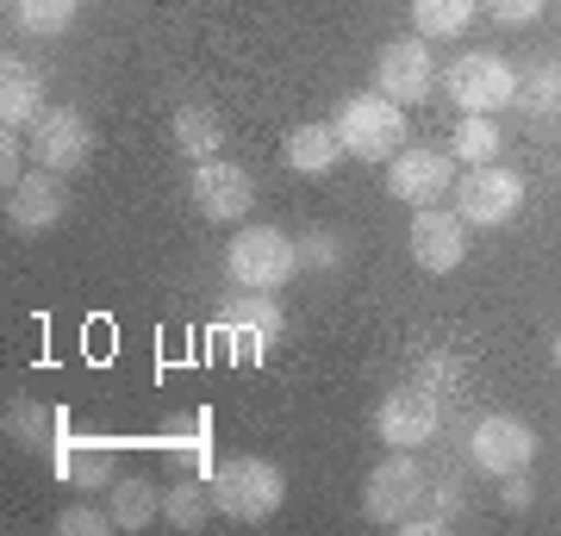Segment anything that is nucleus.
<instances>
[{"label":"nucleus","instance_id":"nucleus-1","mask_svg":"<svg viewBox=\"0 0 561 536\" xmlns=\"http://www.w3.org/2000/svg\"><path fill=\"white\" fill-rule=\"evenodd\" d=\"M300 238H287L275 225H243L238 238L225 243V275L238 281L243 294H275L300 275Z\"/></svg>","mask_w":561,"mask_h":536},{"label":"nucleus","instance_id":"nucleus-2","mask_svg":"<svg viewBox=\"0 0 561 536\" xmlns=\"http://www.w3.org/2000/svg\"><path fill=\"white\" fill-rule=\"evenodd\" d=\"M337 138H343V157H356V162H393L405 150V106L400 100H387L381 88L375 94H343L337 106Z\"/></svg>","mask_w":561,"mask_h":536},{"label":"nucleus","instance_id":"nucleus-3","mask_svg":"<svg viewBox=\"0 0 561 536\" xmlns=\"http://www.w3.org/2000/svg\"><path fill=\"white\" fill-rule=\"evenodd\" d=\"M206 487H213V512L238 517V524H262V517H275L280 499H287V475H280L275 461H262V456L219 461V468L206 475Z\"/></svg>","mask_w":561,"mask_h":536},{"label":"nucleus","instance_id":"nucleus-4","mask_svg":"<svg viewBox=\"0 0 561 536\" xmlns=\"http://www.w3.org/2000/svg\"><path fill=\"white\" fill-rule=\"evenodd\" d=\"M424 468H419V456L412 449H393V456L368 475V487H362V517L368 524H387V531H400L405 517L419 512V499H424Z\"/></svg>","mask_w":561,"mask_h":536},{"label":"nucleus","instance_id":"nucleus-5","mask_svg":"<svg viewBox=\"0 0 561 536\" xmlns=\"http://www.w3.org/2000/svg\"><path fill=\"white\" fill-rule=\"evenodd\" d=\"M443 88H449V100H456L461 113H500V106L518 100L512 62L493 57V50H468V57H456V69L443 76Z\"/></svg>","mask_w":561,"mask_h":536},{"label":"nucleus","instance_id":"nucleus-6","mask_svg":"<svg viewBox=\"0 0 561 536\" xmlns=\"http://www.w3.org/2000/svg\"><path fill=\"white\" fill-rule=\"evenodd\" d=\"M468 461L481 468V475H518L537 461V431L512 412H486L474 431H468Z\"/></svg>","mask_w":561,"mask_h":536},{"label":"nucleus","instance_id":"nucleus-7","mask_svg":"<svg viewBox=\"0 0 561 536\" xmlns=\"http://www.w3.org/2000/svg\"><path fill=\"white\" fill-rule=\"evenodd\" d=\"M405 250H412V262H419L424 275H456L461 262H468V219H461L456 206H419Z\"/></svg>","mask_w":561,"mask_h":536},{"label":"nucleus","instance_id":"nucleus-8","mask_svg":"<svg viewBox=\"0 0 561 536\" xmlns=\"http://www.w3.org/2000/svg\"><path fill=\"white\" fill-rule=\"evenodd\" d=\"M375 431H381L387 449H424V443L443 431V399L405 380V387H393V394L375 406Z\"/></svg>","mask_w":561,"mask_h":536},{"label":"nucleus","instance_id":"nucleus-9","mask_svg":"<svg viewBox=\"0 0 561 536\" xmlns=\"http://www.w3.org/2000/svg\"><path fill=\"white\" fill-rule=\"evenodd\" d=\"M518 206H524V175H518V169L481 162V169H468V175H461L456 213H461L468 225H481V231H493V225L518 219Z\"/></svg>","mask_w":561,"mask_h":536},{"label":"nucleus","instance_id":"nucleus-10","mask_svg":"<svg viewBox=\"0 0 561 536\" xmlns=\"http://www.w3.org/2000/svg\"><path fill=\"white\" fill-rule=\"evenodd\" d=\"M187 194H194V206H201V219L213 225H231L250 213V199H256V181H250V169L231 157H206L194 162V181H187Z\"/></svg>","mask_w":561,"mask_h":536},{"label":"nucleus","instance_id":"nucleus-11","mask_svg":"<svg viewBox=\"0 0 561 536\" xmlns=\"http://www.w3.org/2000/svg\"><path fill=\"white\" fill-rule=\"evenodd\" d=\"M32 157L57 175H76L81 162L94 157V125L81 106H50L38 125H32Z\"/></svg>","mask_w":561,"mask_h":536},{"label":"nucleus","instance_id":"nucleus-12","mask_svg":"<svg viewBox=\"0 0 561 536\" xmlns=\"http://www.w3.org/2000/svg\"><path fill=\"white\" fill-rule=\"evenodd\" d=\"M213 338H219L231 356L262 362V356H268V350L280 343V312H275V299H268V294L231 299V306L219 312V324H213Z\"/></svg>","mask_w":561,"mask_h":536},{"label":"nucleus","instance_id":"nucleus-13","mask_svg":"<svg viewBox=\"0 0 561 536\" xmlns=\"http://www.w3.org/2000/svg\"><path fill=\"white\" fill-rule=\"evenodd\" d=\"M449 181H456V157L449 150L412 144V150H400V157L387 162V194L405 199V206H437L449 194Z\"/></svg>","mask_w":561,"mask_h":536},{"label":"nucleus","instance_id":"nucleus-14","mask_svg":"<svg viewBox=\"0 0 561 536\" xmlns=\"http://www.w3.org/2000/svg\"><path fill=\"white\" fill-rule=\"evenodd\" d=\"M375 88H381L387 100H400V106H419V100H431V88H437V69H431V50H424V38H393V44H381V57H375Z\"/></svg>","mask_w":561,"mask_h":536},{"label":"nucleus","instance_id":"nucleus-15","mask_svg":"<svg viewBox=\"0 0 561 536\" xmlns=\"http://www.w3.org/2000/svg\"><path fill=\"white\" fill-rule=\"evenodd\" d=\"M62 206H69L62 175L57 169H38V175H25L20 187L7 194V219H13V231H25V238H44L50 225H62Z\"/></svg>","mask_w":561,"mask_h":536},{"label":"nucleus","instance_id":"nucleus-16","mask_svg":"<svg viewBox=\"0 0 561 536\" xmlns=\"http://www.w3.org/2000/svg\"><path fill=\"white\" fill-rule=\"evenodd\" d=\"M50 106H44V76L32 62L7 57L0 62V125L7 132H20V125H38Z\"/></svg>","mask_w":561,"mask_h":536},{"label":"nucleus","instance_id":"nucleus-17","mask_svg":"<svg viewBox=\"0 0 561 536\" xmlns=\"http://www.w3.org/2000/svg\"><path fill=\"white\" fill-rule=\"evenodd\" d=\"M280 157H287V169L294 175H331L343 162V138H337V125H294L287 132V144H280Z\"/></svg>","mask_w":561,"mask_h":536},{"label":"nucleus","instance_id":"nucleus-18","mask_svg":"<svg viewBox=\"0 0 561 536\" xmlns=\"http://www.w3.org/2000/svg\"><path fill=\"white\" fill-rule=\"evenodd\" d=\"M113 443H62L57 449V475L69 480V487H81V493H106L113 487Z\"/></svg>","mask_w":561,"mask_h":536},{"label":"nucleus","instance_id":"nucleus-19","mask_svg":"<svg viewBox=\"0 0 561 536\" xmlns=\"http://www.w3.org/2000/svg\"><path fill=\"white\" fill-rule=\"evenodd\" d=\"M175 144L187 162H206L225 150V119L206 106V100H187V106H175Z\"/></svg>","mask_w":561,"mask_h":536},{"label":"nucleus","instance_id":"nucleus-20","mask_svg":"<svg viewBox=\"0 0 561 536\" xmlns=\"http://www.w3.org/2000/svg\"><path fill=\"white\" fill-rule=\"evenodd\" d=\"M481 13V0H412V25H419V38H461L468 20Z\"/></svg>","mask_w":561,"mask_h":536},{"label":"nucleus","instance_id":"nucleus-21","mask_svg":"<svg viewBox=\"0 0 561 536\" xmlns=\"http://www.w3.org/2000/svg\"><path fill=\"white\" fill-rule=\"evenodd\" d=\"M113 517H119V531H150L162 517V493L150 480H113Z\"/></svg>","mask_w":561,"mask_h":536},{"label":"nucleus","instance_id":"nucleus-22","mask_svg":"<svg viewBox=\"0 0 561 536\" xmlns=\"http://www.w3.org/2000/svg\"><path fill=\"white\" fill-rule=\"evenodd\" d=\"M76 13H81V0H13V25L32 32V38H57V32H69Z\"/></svg>","mask_w":561,"mask_h":536},{"label":"nucleus","instance_id":"nucleus-23","mask_svg":"<svg viewBox=\"0 0 561 536\" xmlns=\"http://www.w3.org/2000/svg\"><path fill=\"white\" fill-rule=\"evenodd\" d=\"M468 169H481V162H493V150H500V125H493V113H461L456 119V144H449Z\"/></svg>","mask_w":561,"mask_h":536},{"label":"nucleus","instance_id":"nucleus-24","mask_svg":"<svg viewBox=\"0 0 561 536\" xmlns=\"http://www.w3.org/2000/svg\"><path fill=\"white\" fill-rule=\"evenodd\" d=\"M456 487H449V480H437V487H424V499H419V512L405 517L400 531H412V536H443L449 531V524H456Z\"/></svg>","mask_w":561,"mask_h":536},{"label":"nucleus","instance_id":"nucleus-25","mask_svg":"<svg viewBox=\"0 0 561 536\" xmlns=\"http://www.w3.org/2000/svg\"><path fill=\"white\" fill-rule=\"evenodd\" d=\"M206 512H213V487H201V480H175V487L162 493V517H169L175 531H201Z\"/></svg>","mask_w":561,"mask_h":536},{"label":"nucleus","instance_id":"nucleus-26","mask_svg":"<svg viewBox=\"0 0 561 536\" xmlns=\"http://www.w3.org/2000/svg\"><path fill=\"white\" fill-rule=\"evenodd\" d=\"M468 380V368H461V356H449V350H424L419 362H412V387H424V394L449 399Z\"/></svg>","mask_w":561,"mask_h":536},{"label":"nucleus","instance_id":"nucleus-27","mask_svg":"<svg viewBox=\"0 0 561 536\" xmlns=\"http://www.w3.org/2000/svg\"><path fill=\"white\" fill-rule=\"evenodd\" d=\"M7 437H20V443H32V449H44V443H50V412H44V406H32V399H20V406L7 412Z\"/></svg>","mask_w":561,"mask_h":536},{"label":"nucleus","instance_id":"nucleus-28","mask_svg":"<svg viewBox=\"0 0 561 536\" xmlns=\"http://www.w3.org/2000/svg\"><path fill=\"white\" fill-rule=\"evenodd\" d=\"M518 100L530 106V113H549V106H561V62H542L530 81H518Z\"/></svg>","mask_w":561,"mask_h":536},{"label":"nucleus","instance_id":"nucleus-29","mask_svg":"<svg viewBox=\"0 0 561 536\" xmlns=\"http://www.w3.org/2000/svg\"><path fill=\"white\" fill-rule=\"evenodd\" d=\"M162 456L181 461V468H206V475H213V418L201 424V437H169L162 443Z\"/></svg>","mask_w":561,"mask_h":536},{"label":"nucleus","instance_id":"nucleus-30","mask_svg":"<svg viewBox=\"0 0 561 536\" xmlns=\"http://www.w3.org/2000/svg\"><path fill=\"white\" fill-rule=\"evenodd\" d=\"M57 531L62 536H113V531H119V517L94 512V505H69V512L57 517Z\"/></svg>","mask_w":561,"mask_h":536},{"label":"nucleus","instance_id":"nucleus-31","mask_svg":"<svg viewBox=\"0 0 561 536\" xmlns=\"http://www.w3.org/2000/svg\"><path fill=\"white\" fill-rule=\"evenodd\" d=\"M300 262H306V269H343V238H337V231H306V238H300Z\"/></svg>","mask_w":561,"mask_h":536},{"label":"nucleus","instance_id":"nucleus-32","mask_svg":"<svg viewBox=\"0 0 561 536\" xmlns=\"http://www.w3.org/2000/svg\"><path fill=\"white\" fill-rule=\"evenodd\" d=\"M481 7H486L500 25H537L549 0H481Z\"/></svg>","mask_w":561,"mask_h":536},{"label":"nucleus","instance_id":"nucleus-33","mask_svg":"<svg viewBox=\"0 0 561 536\" xmlns=\"http://www.w3.org/2000/svg\"><path fill=\"white\" fill-rule=\"evenodd\" d=\"M20 162H25V144H20V132H7V125H0V187H7V194H13V187H20Z\"/></svg>","mask_w":561,"mask_h":536},{"label":"nucleus","instance_id":"nucleus-34","mask_svg":"<svg viewBox=\"0 0 561 536\" xmlns=\"http://www.w3.org/2000/svg\"><path fill=\"white\" fill-rule=\"evenodd\" d=\"M505 512H530L537 505V480H530V468H518V475H505Z\"/></svg>","mask_w":561,"mask_h":536},{"label":"nucleus","instance_id":"nucleus-35","mask_svg":"<svg viewBox=\"0 0 561 536\" xmlns=\"http://www.w3.org/2000/svg\"><path fill=\"white\" fill-rule=\"evenodd\" d=\"M556 362H561V338H556Z\"/></svg>","mask_w":561,"mask_h":536}]
</instances>
